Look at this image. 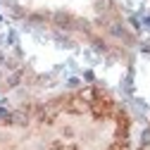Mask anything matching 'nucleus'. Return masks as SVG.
Segmentation results:
<instances>
[{
	"instance_id": "obj_5",
	"label": "nucleus",
	"mask_w": 150,
	"mask_h": 150,
	"mask_svg": "<svg viewBox=\"0 0 150 150\" xmlns=\"http://www.w3.org/2000/svg\"><path fill=\"white\" fill-rule=\"evenodd\" d=\"M141 143H143V145H150V126L141 134Z\"/></svg>"
},
{
	"instance_id": "obj_1",
	"label": "nucleus",
	"mask_w": 150,
	"mask_h": 150,
	"mask_svg": "<svg viewBox=\"0 0 150 150\" xmlns=\"http://www.w3.org/2000/svg\"><path fill=\"white\" fill-rule=\"evenodd\" d=\"M52 22L57 24L60 29H69V26L74 24V19H71L67 12H55V14H52Z\"/></svg>"
},
{
	"instance_id": "obj_3",
	"label": "nucleus",
	"mask_w": 150,
	"mask_h": 150,
	"mask_svg": "<svg viewBox=\"0 0 150 150\" xmlns=\"http://www.w3.org/2000/svg\"><path fill=\"white\" fill-rule=\"evenodd\" d=\"M26 112H12V117H10V124H17V126H24L26 124Z\"/></svg>"
},
{
	"instance_id": "obj_12",
	"label": "nucleus",
	"mask_w": 150,
	"mask_h": 150,
	"mask_svg": "<svg viewBox=\"0 0 150 150\" xmlns=\"http://www.w3.org/2000/svg\"><path fill=\"white\" fill-rule=\"evenodd\" d=\"M143 22H145V26H150V17H145V19H143Z\"/></svg>"
},
{
	"instance_id": "obj_8",
	"label": "nucleus",
	"mask_w": 150,
	"mask_h": 150,
	"mask_svg": "<svg viewBox=\"0 0 150 150\" xmlns=\"http://www.w3.org/2000/svg\"><path fill=\"white\" fill-rule=\"evenodd\" d=\"M17 81H19V71H17V74H12V76H10V86H17Z\"/></svg>"
},
{
	"instance_id": "obj_2",
	"label": "nucleus",
	"mask_w": 150,
	"mask_h": 150,
	"mask_svg": "<svg viewBox=\"0 0 150 150\" xmlns=\"http://www.w3.org/2000/svg\"><path fill=\"white\" fill-rule=\"evenodd\" d=\"M110 33H112V36H117V38H124V41H131V36L126 33V29H124L122 24H112V26H110Z\"/></svg>"
},
{
	"instance_id": "obj_11",
	"label": "nucleus",
	"mask_w": 150,
	"mask_h": 150,
	"mask_svg": "<svg viewBox=\"0 0 150 150\" xmlns=\"http://www.w3.org/2000/svg\"><path fill=\"white\" fill-rule=\"evenodd\" d=\"M7 41H10V43H17V33H14V31H10V36H7Z\"/></svg>"
},
{
	"instance_id": "obj_7",
	"label": "nucleus",
	"mask_w": 150,
	"mask_h": 150,
	"mask_svg": "<svg viewBox=\"0 0 150 150\" xmlns=\"http://www.w3.org/2000/svg\"><path fill=\"white\" fill-rule=\"evenodd\" d=\"M124 91H126V93H134V83H131V76H129V79H124Z\"/></svg>"
},
{
	"instance_id": "obj_6",
	"label": "nucleus",
	"mask_w": 150,
	"mask_h": 150,
	"mask_svg": "<svg viewBox=\"0 0 150 150\" xmlns=\"http://www.w3.org/2000/svg\"><path fill=\"white\" fill-rule=\"evenodd\" d=\"M93 48H96L98 52H105V50H107V45H105L103 41H98V38H96V41H93Z\"/></svg>"
},
{
	"instance_id": "obj_4",
	"label": "nucleus",
	"mask_w": 150,
	"mask_h": 150,
	"mask_svg": "<svg viewBox=\"0 0 150 150\" xmlns=\"http://www.w3.org/2000/svg\"><path fill=\"white\" fill-rule=\"evenodd\" d=\"M10 117H12V112H10L7 107L0 105V122H10Z\"/></svg>"
},
{
	"instance_id": "obj_10",
	"label": "nucleus",
	"mask_w": 150,
	"mask_h": 150,
	"mask_svg": "<svg viewBox=\"0 0 150 150\" xmlns=\"http://www.w3.org/2000/svg\"><path fill=\"white\" fill-rule=\"evenodd\" d=\"M131 24H134V29H141V19L138 17H131Z\"/></svg>"
},
{
	"instance_id": "obj_9",
	"label": "nucleus",
	"mask_w": 150,
	"mask_h": 150,
	"mask_svg": "<svg viewBox=\"0 0 150 150\" xmlns=\"http://www.w3.org/2000/svg\"><path fill=\"white\" fill-rule=\"evenodd\" d=\"M126 148H129V145H126V143H117V145H112V148H110V150H126Z\"/></svg>"
}]
</instances>
